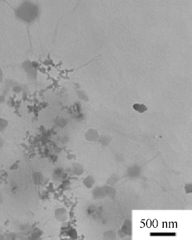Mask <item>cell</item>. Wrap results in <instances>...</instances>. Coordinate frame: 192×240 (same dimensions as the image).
Masks as SVG:
<instances>
[{
  "mask_svg": "<svg viewBox=\"0 0 192 240\" xmlns=\"http://www.w3.org/2000/svg\"><path fill=\"white\" fill-rule=\"evenodd\" d=\"M39 15L38 7L29 2L22 4L16 11V15L19 19L27 22H31L35 20Z\"/></svg>",
  "mask_w": 192,
  "mask_h": 240,
  "instance_id": "obj_1",
  "label": "cell"
},
{
  "mask_svg": "<svg viewBox=\"0 0 192 240\" xmlns=\"http://www.w3.org/2000/svg\"><path fill=\"white\" fill-rule=\"evenodd\" d=\"M56 219L60 221H63L66 219V211L63 209H58L55 212Z\"/></svg>",
  "mask_w": 192,
  "mask_h": 240,
  "instance_id": "obj_2",
  "label": "cell"
},
{
  "mask_svg": "<svg viewBox=\"0 0 192 240\" xmlns=\"http://www.w3.org/2000/svg\"><path fill=\"white\" fill-rule=\"evenodd\" d=\"M33 180L36 185H40L43 182V176L41 172L36 171L33 174Z\"/></svg>",
  "mask_w": 192,
  "mask_h": 240,
  "instance_id": "obj_3",
  "label": "cell"
},
{
  "mask_svg": "<svg viewBox=\"0 0 192 240\" xmlns=\"http://www.w3.org/2000/svg\"><path fill=\"white\" fill-rule=\"evenodd\" d=\"M86 138L90 141L95 140L98 138V133L96 130L93 129H90L86 133Z\"/></svg>",
  "mask_w": 192,
  "mask_h": 240,
  "instance_id": "obj_4",
  "label": "cell"
},
{
  "mask_svg": "<svg viewBox=\"0 0 192 240\" xmlns=\"http://www.w3.org/2000/svg\"><path fill=\"white\" fill-rule=\"evenodd\" d=\"M133 108L135 111H139V113H143L145 111H147V108L146 105L143 104H137L136 103L133 105Z\"/></svg>",
  "mask_w": 192,
  "mask_h": 240,
  "instance_id": "obj_5",
  "label": "cell"
},
{
  "mask_svg": "<svg viewBox=\"0 0 192 240\" xmlns=\"http://www.w3.org/2000/svg\"><path fill=\"white\" fill-rule=\"evenodd\" d=\"M77 94L78 97L79 99L83 100L85 102H87L89 101L88 96H87V93L85 92V91L83 90H80L77 91Z\"/></svg>",
  "mask_w": 192,
  "mask_h": 240,
  "instance_id": "obj_6",
  "label": "cell"
},
{
  "mask_svg": "<svg viewBox=\"0 0 192 240\" xmlns=\"http://www.w3.org/2000/svg\"><path fill=\"white\" fill-rule=\"evenodd\" d=\"M73 171L75 174L80 175L83 172V168L79 164H74L73 165Z\"/></svg>",
  "mask_w": 192,
  "mask_h": 240,
  "instance_id": "obj_7",
  "label": "cell"
},
{
  "mask_svg": "<svg viewBox=\"0 0 192 240\" xmlns=\"http://www.w3.org/2000/svg\"><path fill=\"white\" fill-rule=\"evenodd\" d=\"M8 125V122L6 120L0 118V131H2Z\"/></svg>",
  "mask_w": 192,
  "mask_h": 240,
  "instance_id": "obj_8",
  "label": "cell"
},
{
  "mask_svg": "<svg viewBox=\"0 0 192 240\" xmlns=\"http://www.w3.org/2000/svg\"><path fill=\"white\" fill-rule=\"evenodd\" d=\"M2 78H3V74H2V71L1 70V69L0 68V82L2 80Z\"/></svg>",
  "mask_w": 192,
  "mask_h": 240,
  "instance_id": "obj_9",
  "label": "cell"
},
{
  "mask_svg": "<svg viewBox=\"0 0 192 240\" xmlns=\"http://www.w3.org/2000/svg\"><path fill=\"white\" fill-rule=\"evenodd\" d=\"M3 143H3V140H2V139L0 138V148H2V146H3Z\"/></svg>",
  "mask_w": 192,
  "mask_h": 240,
  "instance_id": "obj_10",
  "label": "cell"
}]
</instances>
